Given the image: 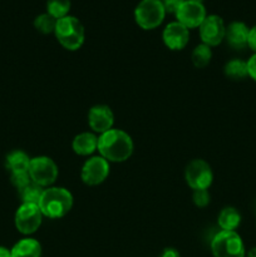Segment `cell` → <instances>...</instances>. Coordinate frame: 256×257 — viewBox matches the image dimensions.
Masks as SVG:
<instances>
[{"label": "cell", "mask_w": 256, "mask_h": 257, "mask_svg": "<svg viewBox=\"0 0 256 257\" xmlns=\"http://www.w3.org/2000/svg\"><path fill=\"white\" fill-rule=\"evenodd\" d=\"M193 2H198V3H202L203 0H193Z\"/></svg>", "instance_id": "32"}, {"label": "cell", "mask_w": 256, "mask_h": 257, "mask_svg": "<svg viewBox=\"0 0 256 257\" xmlns=\"http://www.w3.org/2000/svg\"><path fill=\"white\" fill-rule=\"evenodd\" d=\"M162 39L168 49L181 50L187 45L190 32L180 22H172L166 25L162 33Z\"/></svg>", "instance_id": "12"}, {"label": "cell", "mask_w": 256, "mask_h": 257, "mask_svg": "<svg viewBox=\"0 0 256 257\" xmlns=\"http://www.w3.org/2000/svg\"><path fill=\"white\" fill-rule=\"evenodd\" d=\"M113 122H114V117H113L110 108L107 105H94L90 108L89 113H88L89 127L94 132L100 133V135L112 130Z\"/></svg>", "instance_id": "13"}, {"label": "cell", "mask_w": 256, "mask_h": 257, "mask_svg": "<svg viewBox=\"0 0 256 257\" xmlns=\"http://www.w3.org/2000/svg\"><path fill=\"white\" fill-rule=\"evenodd\" d=\"M160 257H181V255L175 248H166Z\"/></svg>", "instance_id": "29"}, {"label": "cell", "mask_w": 256, "mask_h": 257, "mask_svg": "<svg viewBox=\"0 0 256 257\" xmlns=\"http://www.w3.org/2000/svg\"><path fill=\"white\" fill-rule=\"evenodd\" d=\"M43 192H44V190H43L42 186L33 182V181L29 185L25 186L23 190L19 191L23 203H33V205H39V201L42 198Z\"/></svg>", "instance_id": "20"}, {"label": "cell", "mask_w": 256, "mask_h": 257, "mask_svg": "<svg viewBox=\"0 0 256 257\" xmlns=\"http://www.w3.org/2000/svg\"><path fill=\"white\" fill-rule=\"evenodd\" d=\"M55 38L68 50H78L84 43V28L79 19L72 15L57 20Z\"/></svg>", "instance_id": "3"}, {"label": "cell", "mask_w": 256, "mask_h": 257, "mask_svg": "<svg viewBox=\"0 0 256 257\" xmlns=\"http://www.w3.org/2000/svg\"><path fill=\"white\" fill-rule=\"evenodd\" d=\"M250 28L243 22H232L226 27L225 39L233 49H243L247 47Z\"/></svg>", "instance_id": "14"}, {"label": "cell", "mask_w": 256, "mask_h": 257, "mask_svg": "<svg viewBox=\"0 0 256 257\" xmlns=\"http://www.w3.org/2000/svg\"><path fill=\"white\" fill-rule=\"evenodd\" d=\"M213 257H245L242 238L235 231H220L211 241Z\"/></svg>", "instance_id": "4"}, {"label": "cell", "mask_w": 256, "mask_h": 257, "mask_svg": "<svg viewBox=\"0 0 256 257\" xmlns=\"http://www.w3.org/2000/svg\"><path fill=\"white\" fill-rule=\"evenodd\" d=\"M12 257H40L42 247L34 238H23L13 246Z\"/></svg>", "instance_id": "15"}, {"label": "cell", "mask_w": 256, "mask_h": 257, "mask_svg": "<svg viewBox=\"0 0 256 257\" xmlns=\"http://www.w3.org/2000/svg\"><path fill=\"white\" fill-rule=\"evenodd\" d=\"M241 222V215L236 208L226 207L218 215V226L223 231H235Z\"/></svg>", "instance_id": "18"}, {"label": "cell", "mask_w": 256, "mask_h": 257, "mask_svg": "<svg viewBox=\"0 0 256 257\" xmlns=\"http://www.w3.org/2000/svg\"><path fill=\"white\" fill-rule=\"evenodd\" d=\"M28 173L33 182L45 187L55 182L58 177V167L49 157H35L30 160Z\"/></svg>", "instance_id": "6"}, {"label": "cell", "mask_w": 256, "mask_h": 257, "mask_svg": "<svg viewBox=\"0 0 256 257\" xmlns=\"http://www.w3.org/2000/svg\"><path fill=\"white\" fill-rule=\"evenodd\" d=\"M0 257H12V251L4 246H0Z\"/></svg>", "instance_id": "30"}, {"label": "cell", "mask_w": 256, "mask_h": 257, "mask_svg": "<svg viewBox=\"0 0 256 257\" xmlns=\"http://www.w3.org/2000/svg\"><path fill=\"white\" fill-rule=\"evenodd\" d=\"M185 178L192 190H207L212 182V171L205 161L193 160L186 168Z\"/></svg>", "instance_id": "8"}, {"label": "cell", "mask_w": 256, "mask_h": 257, "mask_svg": "<svg viewBox=\"0 0 256 257\" xmlns=\"http://www.w3.org/2000/svg\"><path fill=\"white\" fill-rule=\"evenodd\" d=\"M193 202L197 207H205L210 202V193L207 190H196L193 192Z\"/></svg>", "instance_id": "25"}, {"label": "cell", "mask_w": 256, "mask_h": 257, "mask_svg": "<svg viewBox=\"0 0 256 257\" xmlns=\"http://www.w3.org/2000/svg\"><path fill=\"white\" fill-rule=\"evenodd\" d=\"M247 257H256V246H255V247L251 248L250 251H248Z\"/></svg>", "instance_id": "31"}, {"label": "cell", "mask_w": 256, "mask_h": 257, "mask_svg": "<svg viewBox=\"0 0 256 257\" xmlns=\"http://www.w3.org/2000/svg\"><path fill=\"white\" fill-rule=\"evenodd\" d=\"M198 28L202 43L208 47H216L225 39L226 25L218 15H207Z\"/></svg>", "instance_id": "9"}, {"label": "cell", "mask_w": 256, "mask_h": 257, "mask_svg": "<svg viewBox=\"0 0 256 257\" xmlns=\"http://www.w3.org/2000/svg\"><path fill=\"white\" fill-rule=\"evenodd\" d=\"M30 158L23 151H13L7 157V166L12 173H22L29 171Z\"/></svg>", "instance_id": "17"}, {"label": "cell", "mask_w": 256, "mask_h": 257, "mask_svg": "<svg viewBox=\"0 0 256 257\" xmlns=\"http://www.w3.org/2000/svg\"><path fill=\"white\" fill-rule=\"evenodd\" d=\"M175 15L177 18V22L185 25L187 29L198 28L201 23L205 20V18L207 17L202 3L193 2V0H185Z\"/></svg>", "instance_id": "10"}, {"label": "cell", "mask_w": 256, "mask_h": 257, "mask_svg": "<svg viewBox=\"0 0 256 257\" xmlns=\"http://www.w3.org/2000/svg\"><path fill=\"white\" fill-rule=\"evenodd\" d=\"M225 75L232 80H242L248 77L247 63L241 59H232L225 65Z\"/></svg>", "instance_id": "19"}, {"label": "cell", "mask_w": 256, "mask_h": 257, "mask_svg": "<svg viewBox=\"0 0 256 257\" xmlns=\"http://www.w3.org/2000/svg\"><path fill=\"white\" fill-rule=\"evenodd\" d=\"M212 53L211 48L206 44H200L193 49L192 52V63L196 68H205L210 63Z\"/></svg>", "instance_id": "22"}, {"label": "cell", "mask_w": 256, "mask_h": 257, "mask_svg": "<svg viewBox=\"0 0 256 257\" xmlns=\"http://www.w3.org/2000/svg\"><path fill=\"white\" fill-rule=\"evenodd\" d=\"M246 63H247L248 77L256 82V53H253V55H251L250 59Z\"/></svg>", "instance_id": "27"}, {"label": "cell", "mask_w": 256, "mask_h": 257, "mask_svg": "<svg viewBox=\"0 0 256 257\" xmlns=\"http://www.w3.org/2000/svg\"><path fill=\"white\" fill-rule=\"evenodd\" d=\"M70 0H47V13L55 19L67 17L70 10Z\"/></svg>", "instance_id": "21"}, {"label": "cell", "mask_w": 256, "mask_h": 257, "mask_svg": "<svg viewBox=\"0 0 256 257\" xmlns=\"http://www.w3.org/2000/svg\"><path fill=\"white\" fill-rule=\"evenodd\" d=\"M55 25H57V19L52 17L48 13H43V14L38 15L34 19V27L38 32L43 33V34H50L54 33Z\"/></svg>", "instance_id": "23"}, {"label": "cell", "mask_w": 256, "mask_h": 257, "mask_svg": "<svg viewBox=\"0 0 256 257\" xmlns=\"http://www.w3.org/2000/svg\"><path fill=\"white\" fill-rule=\"evenodd\" d=\"M42 211L39 206L23 203L15 213V227L23 235L34 233L42 223Z\"/></svg>", "instance_id": "7"}, {"label": "cell", "mask_w": 256, "mask_h": 257, "mask_svg": "<svg viewBox=\"0 0 256 257\" xmlns=\"http://www.w3.org/2000/svg\"><path fill=\"white\" fill-rule=\"evenodd\" d=\"M165 8L166 13H171V14H176V12L178 10V8L181 7L185 0H161Z\"/></svg>", "instance_id": "26"}, {"label": "cell", "mask_w": 256, "mask_h": 257, "mask_svg": "<svg viewBox=\"0 0 256 257\" xmlns=\"http://www.w3.org/2000/svg\"><path fill=\"white\" fill-rule=\"evenodd\" d=\"M98 147V138L93 133H80L73 140V151L79 156L92 155Z\"/></svg>", "instance_id": "16"}, {"label": "cell", "mask_w": 256, "mask_h": 257, "mask_svg": "<svg viewBox=\"0 0 256 257\" xmlns=\"http://www.w3.org/2000/svg\"><path fill=\"white\" fill-rule=\"evenodd\" d=\"M247 47L250 48L251 50H253V53H256V25H253L252 28H250Z\"/></svg>", "instance_id": "28"}, {"label": "cell", "mask_w": 256, "mask_h": 257, "mask_svg": "<svg viewBox=\"0 0 256 257\" xmlns=\"http://www.w3.org/2000/svg\"><path fill=\"white\" fill-rule=\"evenodd\" d=\"M39 208L49 218H60L67 215L73 206L70 192L62 187H50L44 190L39 201Z\"/></svg>", "instance_id": "2"}, {"label": "cell", "mask_w": 256, "mask_h": 257, "mask_svg": "<svg viewBox=\"0 0 256 257\" xmlns=\"http://www.w3.org/2000/svg\"><path fill=\"white\" fill-rule=\"evenodd\" d=\"M100 157L110 162H124L133 152V143L130 136L120 130H109L98 138Z\"/></svg>", "instance_id": "1"}, {"label": "cell", "mask_w": 256, "mask_h": 257, "mask_svg": "<svg viewBox=\"0 0 256 257\" xmlns=\"http://www.w3.org/2000/svg\"><path fill=\"white\" fill-rule=\"evenodd\" d=\"M166 10L161 0H141L135 9V20L142 29L151 30L163 22Z\"/></svg>", "instance_id": "5"}, {"label": "cell", "mask_w": 256, "mask_h": 257, "mask_svg": "<svg viewBox=\"0 0 256 257\" xmlns=\"http://www.w3.org/2000/svg\"><path fill=\"white\" fill-rule=\"evenodd\" d=\"M109 173L108 161L103 157H93L84 163L82 168V180L88 186H97L107 178Z\"/></svg>", "instance_id": "11"}, {"label": "cell", "mask_w": 256, "mask_h": 257, "mask_svg": "<svg viewBox=\"0 0 256 257\" xmlns=\"http://www.w3.org/2000/svg\"><path fill=\"white\" fill-rule=\"evenodd\" d=\"M32 182L29 173L22 172V173H12V183L18 188V190H23L27 185Z\"/></svg>", "instance_id": "24"}]
</instances>
